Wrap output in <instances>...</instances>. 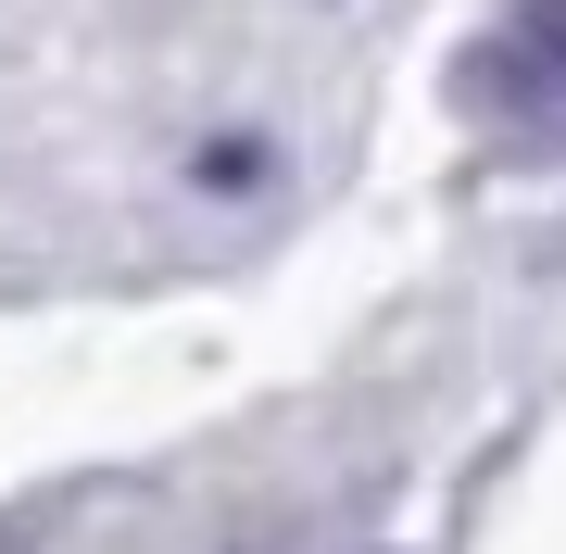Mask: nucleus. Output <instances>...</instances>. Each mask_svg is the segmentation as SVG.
Masks as SVG:
<instances>
[{
  "instance_id": "1",
  "label": "nucleus",
  "mask_w": 566,
  "mask_h": 554,
  "mask_svg": "<svg viewBox=\"0 0 566 554\" xmlns=\"http://www.w3.org/2000/svg\"><path fill=\"white\" fill-rule=\"evenodd\" d=\"M465 102L504 114V126H566V0H528L479 39L465 63Z\"/></svg>"
}]
</instances>
